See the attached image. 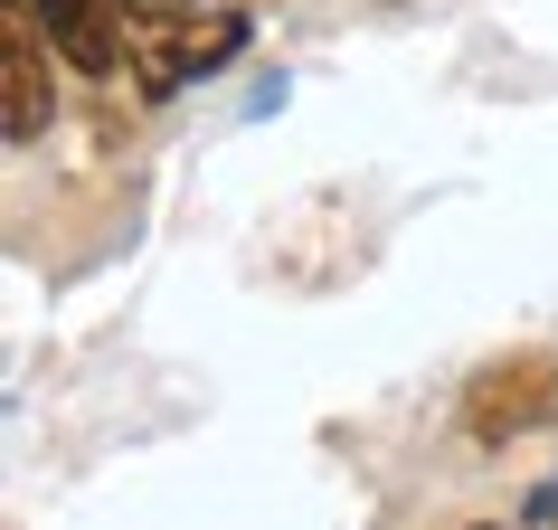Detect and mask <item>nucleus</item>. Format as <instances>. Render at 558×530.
Returning <instances> with one entry per match:
<instances>
[{"label":"nucleus","instance_id":"1","mask_svg":"<svg viewBox=\"0 0 558 530\" xmlns=\"http://www.w3.org/2000/svg\"><path fill=\"white\" fill-rule=\"evenodd\" d=\"M123 10V67H133V86L143 95H171L190 86V76H208V67H228L236 48H246V20L236 10H218V0H114Z\"/></svg>","mask_w":558,"mask_h":530},{"label":"nucleus","instance_id":"2","mask_svg":"<svg viewBox=\"0 0 558 530\" xmlns=\"http://www.w3.org/2000/svg\"><path fill=\"white\" fill-rule=\"evenodd\" d=\"M558 417V360L539 351V360H501V370H483V380L464 388V426L483 445H511V436H530V426H549Z\"/></svg>","mask_w":558,"mask_h":530},{"label":"nucleus","instance_id":"3","mask_svg":"<svg viewBox=\"0 0 558 530\" xmlns=\"http://www.w3.org/2000/svg\"><path fill=\"white\" fill-rule=\"evenodd\" d=\"M10 10L58 38L66 67H86V76H114L123 67V10L114 0H10Z\"/></svg>","mask_w":558,"mask_h":530},{"label":"nucleus","instance_id":"4","mask_svg":"<svg viewBox=\"0 0 558 530\" xmlns=\"http://www.w3.org/2000/svg\"><path fill=\"white\" fill-rule=\"evenodd\" d=\"M0 123H10V143H38L48 133V58H38V29L20 10L0 29Z\"/></svg>","mask_w":558,"mask_h":530}]
</instances>
